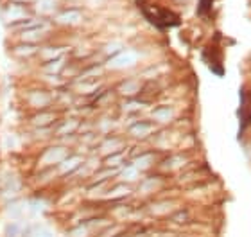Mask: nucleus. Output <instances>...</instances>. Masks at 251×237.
<instances>
[{"instance_id": "obj_1", "label": "nucleus", "mask_w": 251, "mask_h": 237, "mask_svg": "<svg viewBox=\"0 0 251 237\" xmlns=\"http://www.w3.org/2000/svg\"><path fill=\"white\" fill-rule=\"evenodd\" d=\"M4 16H5V20L9 22H13V24H16V22H20V20H25L27 18V11L22 7L20 4H11L7 9H5V13H4Z\"/></svg>"}, {"instance_id": "obj_2", "label": "nucleus", "mask_w": 251, "mask_h": 237, "mask_svg": "<svg viewBox=\"0 0 251 237\" xmlns=\"http://www.w3.org/2000/svg\"><path fill=\"white\" fill-rule=\"evenodd\" d=\"M135 53H122L119 56L110 61V67H115V69H121V67H127V65H133L135 63Z\"/></svg>"}, {"instance_id": "obj_3", "label": "nucleus", "mask_w": 251, "mask_h": 237, "mask_svg": "<svg viewBox=\"0 0 251 237\" xmlns=\"http://www.w3.org/2000/svg\"><path fill=\"white\" fill-rule=\"evenodd\" d=\"M65 155H67V151H65L63 148H52V149H49L47 153H45V157H43V162H45V163L61 162Z\"/></svg>"}, {"instance_id": "obj_4", "label": "nucleus", "mask_w": 251, "mask_h": 237, "mask_svg": "<svg viewBox=\"0 0 251 237\" xmlns=\"http://www.w3.org/2000/svg\"><path fill=\"white\" fill-rule=\"evenodd\" d=\"M58 20L63 22V24H68V22H77L79 20V13H75V11H70V13H63Z\"/></svg>"}, {"instance_id": "obj_5", "label": "nucleus", "mask_w": 251, "mask_h": 237, "mask_svg": "<svg viewBox=\"0 0 251 237\" xmlns=\"http://www.w3.org/2000/svg\"><path fill=\"white\" fill-rule=\"evenodd\" d=\"M31 103L34 106H45L49 103V95H45V94L32 95V97H31Z\"/></svg>"}, {"instance_id": "obj_6", "label": "nucleus", "mask_w": 251, "mask_h": 237, "mask_svg": "<svg viewBox=\"0 0 251 237\" xmlns=\"http://www.w3.org/2000/svg\"><path fill=\"white\" fill-rule=\"evenodd\" d=\"M54 7V2L52 0H40V4H38V11H42V13H47Z\"/></svg>"}, {"instance_id": "obj_7", "label": "nucleus", "mask_w": 251, "mask_h": 237, "mask_svg": "<svg viewBox=\"0 0 251 237\" xmlns=\"http://www.w3.org/2000/svg\"><path fill=\"white\" fill-rule=\"evenodd\" d=\"M32 237H54V236H52V232H49L47 228H38Z\"/></svg>"}, {"instance_id": "obj_8", "label": "nucleus", "mask_w": 251, "mask_h": 237, "mask_svg": "<svg viewBox=\"0 0 251 237\" xmlns=\"http://www.w3.org/2000/svg\"><path fill=\"white\" fill-rule=\"evenodd\" d=\"M77 163H79V160H77V158H70V160H68V162H63L61 169H63V171H67V169H72L74 165H77Z\"/></svg>"}, {"instance_id": "obj_9", "label": "nucleus", "mask_w": 251, "mask_h": 237, "mask_svg": "<svg viewBox=\"0 0 251 237\" xmlns=\"http://www.w3.org/2000/svg\"><path fill=\"white\" fill-rule=\"evenodd\" d=\"M7 230H9V234H7V236H9V237H16V236H18V227H16V225H13V227H9V228H7Z\"/></svg>"}, {"instance_id": "obj_10", "label": "nucleus", "mask_w": 251, "mask_h": 237, "mask_svg": "<svg viewBox=\"0 0 251 237\" xmlns=\"http://www.w3.org/2000/svg\"><path fill=\"white\" fill-rule=\"evenodd\" d=\"M18 2H27V0H18Z\"/></svg>"}]
</instances>
